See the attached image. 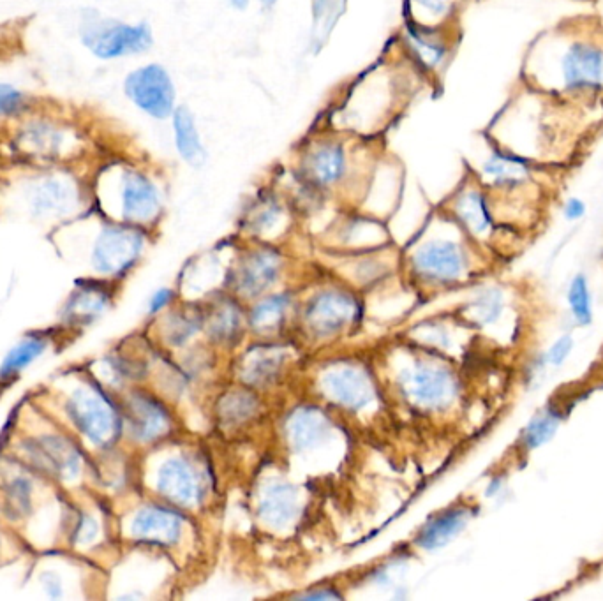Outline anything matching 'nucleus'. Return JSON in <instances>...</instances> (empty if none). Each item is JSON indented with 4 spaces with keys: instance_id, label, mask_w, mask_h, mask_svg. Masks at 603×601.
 Segmentation results:
<instances>
[{
    "instance_id": "1",
    "label": "nucleus",
    "mask_w": 603,
    "mask_h": 601,
    "mask_svg": "<svg viewBox=\"0 0 603 601\" xmlns=\"http://www.w3.org/2000/svg\"><path fill=\"white\" fill-rule=\"evenodd\" d=\"M99 186H103V193L112 198L117 214L127 223H150L163 207L161 189L154 177L133 164L110 166L99 180Z\"/></svg>"
},
{
    "instance_id": "6",
    "label": "nucleus",
    "mask_w": 603,
    "mask_h": 601,
    "mask_svg": "<svg viewBox=\"0 0 603 601\" xmlns=\"http://www.w3.org/2000/svg\"><path fill=\"white\" fill-rule=\"evenodd\" d=\"M173 147L182 163L191 168H203L209 161V149L203 140L200 124L187 104H179L172 119Z\"/></svg>"
},
{
    "instance_id": "19",
    "label": "nucleus",
    "mask_w": 603,
    "mask_h": 601,
    "mask_svg": "<svg viewBox=\"0 0 603 601\" xmlns=\"http://www.w3.org/2000/svg\"><path fill=\"white\" fill-rule=\"evenodd\" d=\"M27 96L25 92L11 85L0 82V117H15L27 110Z\"/></svg>"
},
{
    "instance_id": "21",
    "label": "nucleus",
    "mask_w": 603,
    "mask_h": 601,
    "mask_svg": "<svg viewBox=\"0 0 603 601\" xmlns=\"http://www.w3.org/2000/svg\"><path fill=\"white\" fill-rule=\"evenodd\" d=\"M584 212H586V207H584V203L581 200H570L566 203L565 207V216L570 219V221H575V219H581L584 216Z\"/></svg>"
},
{
    "instance_id": "23",
    "label": "nucleus",
    "mask_w": 603,
    "mask_h": 601,
    "mask_svg": "<svg viewBox=\"0 0 603 601\" xmlns=\"http://www.w3.org/2000/svg\"><path fill=\"white\" fill-rule=\"evenodd\" d=\"M226 4L235 13H246L247 9L251 8L253 0H226Z\"/></svg>"
},
{
    "instance_id": "14",
    "label": "nucleus",
    "mask_w": 603,
    "mask_h": 601,
    "mask_svg": "<svg viewBox=\"0 0 603 601\" xmlns=\"http://www.w3.org/2000/svg\"><path fill=\"white\" fill-rule=\"evenodd\" d=\"M468 519V510L459 508V510L447 513L445 517L434 520L431 527L424 533V540H422L424 547H440L443 543L448 542L452 536L459 533V529L466 526Z\"/></svg>"
},
{
    "instance_id": "13",
    "label": "nucleus",
    "mask_w": 603,
    "mask_h": 601,
    "mask_svg": "<svg viewBox=\"0 0 603 601\" xmlns=\"http://www.w3.org/2000/svg\"><path fill=\"white\" fill-rule=\"evenodd\" d=\"M455 212L462 223L475 233H484L491 226V214L484 196L477 191H464L455 201Z\"/></svg>"
},
{
    "instance_id": "9",
    "label": "nucleus",
    "mask_w": 603,
    "mask_h": 601,
    "mask_svg": "<svg viewBox=\"0 0 603 601\" xmlns=\"http://www.w3.org/2000/svg\"><path fill=\"white\" fill-rule=\"evenodd\" d=\"M140 235L126 228H106L97 240L96 261L103 270L124 267L140 249Z\"/></svg>"
},
{
    "instance_id": "11",
    "label": "nucleus",
    "mask_w": 603,
    "mask_h": 601,
    "mask_svg": "<svg viewBox=\"0 0 603 601\" xmlns=\"http://www.w3.org/2000/svg\"><path fill=\"white\" fill-rule=\"evenodd\" d=\"M485 180L494 186H514L528 175L526 163L508 154L494 152L482 166Z\"/></svg>"
},
{
    "instance_id": "17",
    "label": "nucleus",
    "mask_w": 603,
    "mask_h": 601,
    "mask_svg": "<svg viewBox=\"0 0 603 601\" xmlns=\"http://www.w3.org/2000/svg\"><path fill=\"white\" fill-rule=\"evenodd\" d=\"M43 351H45V342L39 341V339L22 342L20 346L9 351L8 357L0 367V376H11V374L22 371Z\"/></svg>"
},
{
    "instance_id": "18",
    "label": "nucleus",
    "mask_w": 603,
    "mask_h": 601,
    "mask_svg": "<svg viewBox=\"0 0 603 601\" xmlns=\"http://www.w3.org/2000/svg\"><path fill=\"white\" fill-rule=\"evenodd\" d=\"M568 304L572 309L575 321L581 323V325H589L591 318H593V312H591V295H589L588 282L582 277L577 275L570 291H568Z\"/></svg>"
},
{
    "instance_id": "10",
    "label": "nucleus",
    "mask_w": 603,
    "mask_h": 601,
    "mask_svg": "<svg viewBox=\"0 0 603 601\" xmlns=\"http://www.w3.org/2000/svg\"><path fill=\"white\" fill-rule=\"evenodd\" d=\"M602 53L586 45H575L565 60V80L570 89H591L602 82Z\"/></svg>"
},
{
    "instance_id": "12",
    "label": "nucleus",
    "mask_w": 603,
    "mask_h": 601,
    "mask_svg": "<svg viewBox=\"0 0 603 601\" xmlns=\"http://www.w3.org/2000/svg\"><path fill=\"white\" fill-rule=\"evenodd\" d=\"M455 4V0H404V20L425 27H443L454 13Z\"/></svg>"
},
{
    "instance_id": "2",
    "label": "nucleus",
    "mask_w": 603,
    "mask_h": 601,
    "mask_svg": "<svg viewBox=\"0 0 603 601\" xmlns=\"http://www.w3.org/2000/svg\"><path fill=\"white\" fill-rule=\"evenodd\" d=\"M80 41L96 59L119 60L142 55L154 46L150 23H129L90 11L80 23Z\"/></svg>"
},
{
    "instance_id": "24",
    "label": "nucleus",
    "mask_w": 603,
    "mask_h": 601,
    "mask_svg": "<svg viewBox=\"0 0 603 601\" xmlns=\"http://www.w3.org/2000/svg\"><path fill=\"white\" fill-rule=\"evenodd\" d=\"M281 0H258V8H260L263 15H272L279 6Z\"/></svg>"
},
{
    "instance_id": "4",
    "label": "nucleus",
    "mask_w": 603,
    "mask_h": 601,
    "mask_svg": "<svg viewBox=\"0 0 603 601\" xmlns=\"http://www.w3.org/2000/svg\"><path fill=\"white\" fill-rule=\"evenodd\" d=\"M124 96L138 112L156 122H170L177 101V85L168 67L149 62L134 67L124 78Z\"/></svg>"
},
{
    "instance_id": "16",
    "label": "nucleus",
    "mask_w": 603,
    "mask_h": 601,
    "mask_svg": "<svg viewBox=\"0 0 603 601\" xmlns=\"http://www.w3.org/2000/svg\"><path fill=\"white\" fill-rule=\"evenodd\" d=\"M561 423V413L554 408H547L529 422L528 429L524 432V446L528 450H535L544 445L558 431Z\"/></svg>"
},
{
    "instance_id": "3",
    "label": "nucleus",
    "mask_w": 603,
    "mask_h": 601,
    "mask_svg": "<svg viewBox=\"0 0 603 601\" xmlns=\"http://www.w3.org/2000/svg\"><path fill=\"white\" fill-rule=\"evenodd\" d=\"M357 150L344 141L339 134H321L311 143L302 145L298 157L300 175L309 186L323 191L341 187L353 175V166L357 164Z\"/></svg>"
},
{
    "instance_id": "7",
    "label": "nucleus",
    "mask_w": 603,
    "mask_h": 601,
    "mask_svg": "<svg viewBox=\"0 0 603 601\" xmlns=\"http://www.w3.org/2000/svg\"><path fill=\"white\" fill-rule=\"evenodd\" d=\"M73 131L59 126L57 122L36 120L25 126L20 134V145L32 156L41 159H59L71 152L75 147V140L71 138Z\"/></svg>"
},
{
    "instance_id": "20",
    "label": "nucleus",
    "mask_w": 603,
    "mask_h": 601,
    "mask_svg": "<svg viewBox=\"0 0 603 601\" xmlns=\"http://www.w3.org/2000/svg\"><path fill=\"white\" fill-rule=\"evenodd\" d=\"M572 348H574L572 337L570 335H563V337H559L558 341L554 342V346L549 351L547 358H549V362L552 365H561L568 358V355H570Z\"/></svg>"
},
{
    "instance_id": "15",
    "label": "nucleus",
    "mask_w": 603,
    "mask_h": 601,
    "mask_svg": "<svg viewBox=\"0 0 603 601\" xmlns=\"http://www.w3.org/2000/svg\"><path fill=\"white\" fill-rule=\"evenodd\" d=\"M422 265L443 275H457L462 270L461 253L452 244H432L422 253Z\"/></svg>"
},
{
    "instance_id": "22",
    "label": "nucleus",
    "mask_w": 603,
    "mask_h": 601,
    "mask_svg": "<svg viewBox=\"0 0 603 601\" xmlns=\"http://www.w3.org/2000/svg\"><path fill=\"white\" fill-rule=\"evenodd\" d=\"M170 298H172V293H170V291H157L154 298H152V302H150V312H157L159 309H163L164 305L170 302Z\"/></svg>"
},
{
    "instance_id": "8",
    "label": "nucleus",
    "mask_w": 603,
    "mask_h": 601,
    "mask_svg": "<svg viewBox=\"0 0 603 601\" xmlns=\"http://www.w3.org/2000/svg\"><path fill=\"white\" fill-rule=\"evenodd\" d=\"M71 415L80 431L94 443H105L113 434V415L106 402L92 394H76L71 401Z\"/></svg>"
},
{
    "instance_id": "5",
    "label": "nucleus",
    "mask_w": 603,
    "mask_h": 601,
    "mask_svg": "<svg viewBox=\"0 0 603 601\" xmlns=\"http://www.w3.org/2000/svg\"><path fill=\"white\" fill-rule=\"evenodd\" d=\"M401 50L415 73L436 75L447 64L450 41L443 27H425L404 20L399 32Z\"/></svg>"
}]
</instances>
